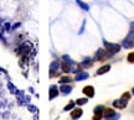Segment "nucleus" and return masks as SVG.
<instances>
[{"instance_id": "nucleus-14", "label": "nucleus", "mask_w": 134, "mask_h": 120, "mask_svg": "<svg viewBox=\"0 0 134 120\" xmlns=\"http://www.w3.org/2000/svg\"><path fill=\"white\" fill-rule=\"evenodd\" d=\"M76 3H77L78 5L81 6V8H82L83 10H88V9H89V6L87 5V4H84L83 1H81V0H76Z\"/></svg>"}, {"instance_id": "nucleus-12", "label": "nucleus", "mask_w": 134, "mask_h": 120, "mask_svg": "<svg viewBox=\"0 0 134 120\" xmlns=\"http://www.w3.org/2000/svg\"><path fill=\"white\" fill-rule=\"evenodd\" d=\"M133 46H134V42L130 39H127V40L123 41V47H125V48H130Z\"/></svg>"}, {"instance_id": "nucleus-10", "label": "nucleus", "mask_w": 134, "mask_h": 120, "mask_svg": "<svg viewBox=\"0 0 134 120\" xmlns=\"http://www.w3.org/2000/svg\"><path fill=\"white\" fill-rule=\"evenodd\" d=\"M111 69V66L109 64H107V66H103V67H100L98 71H97V74L99 76V74H103V73H106V72H108Z\"/></svg>"}, {"instance_id": "nucleus-21", "label": "nucleus", "mask_w": 134, "mask_h": 120, "mask_svg": "<svg viewBox=\"0 0 134 120\" xmlns=\"http://www.w3.org/2000/svg\"><path fill=\"white\" fill-rule=\"evenodd\" d=\"M28 109L29 111H31V113H36L37 111V108L35 105H31V104H28Z\"/></svg>"}, {"instance_id": "nucleus-13", "label": "nucleus", "mask_w": 134, "mask_h": 120, "mask_svg": "<svg viewBox=\"0 0 134 120\" xmlns=\"http://www.w3.org/2000/svg\"><path fill=\"white\" fill-rule=\"evenodd\" d=\"M114 114H116V111H114L113 109H104V118H106V119L113 116Z\"/></svg>"}, {"instance_id": "nucleus-30", "label": "nucleus", "mask_w": 134, "mask_h": 120, "mask_svg": "<svg viewBox=\"0 0 134 120\" xmlns=\"http://www.w3.org/2000/svg\"><path fill=\"white\" fill-rule=\"evenodd\" d=\"M3 116H4V118H8V116H9V113H4V114H3Z\"/></svg>"}, {"instance_id": "nucleus-23", "label": "nucleus", "mask_w": 134, "mask_h": 120, "mask_svg": "<svg viewBox=\"0 0 134 120\" xmlns=\"http://www.w3.org/2000/svg\"><path fill=\"white\" fill-rule=\"evenodd\" d=\"M119 118H120V114H114L113 116H111V118H108L106 120H118Z\"/></svg>"}, {"instance_id": "nucleus-11", "label": "nucleus", "mask_w": 134, "mask_h": 120, "mask_svg": "<svg viewBox=\"0 0 134 120\" xmlns=\"http://www.w3.org/2000/svg\"><path fill=\"white\" fill-rule=\"evenodd\" d=\"M61 92H62V94H70L71 92H72V87L71 86H63L61 87Z\"/></svg>"}, {"instance_id": "nucleus-22", "label": "nucleus", "mask_w": 134, "mask_h": 120, "mask_svg": "<svg viewBox=\"0 0 134 120\" xmlns=\"http://www.w3.org/2000/svg\"><path fill=\"white\" fill-rule=\"evenodd\" d=\"M128 62L134 63V52H132V53L128 55Z\"/></svg>"}, {"instance_id": "nucleus-17", "label": "nucleus", "mask_w": 134, "mask_h": 120, "mask_svg": "<svg viewBox=\"0 0 134 120\" xmlns=\"http://www.w3.org/2000/svg\"><path fill=\"white\" fill-rule=\"evenodd\" d=\"M87 102H88L87 98H82V99H77V100H76V104H77V105H83V104H86Z\"/></svg>"}, {"instance_id": "nucleus-2", "label": "nucleus", "mask_w": 134, "mask_h": 120, "mask_svg": "<svg viewBox=\"0 0 134 120\" xmlns=\"http://www.w3.org/2000/svg\"><path fill=\"white\" fill-rule=\"evenodd\" d=\"M31 48H32L31 43H30V42H25V43H22V45L17 48L16 52L19 53V55H26V53H28Z\"/></svg>"}, {"instance_id": "nucleus-19", "label": "nucleus", "mask_w": 134, "mask_h": 120, "mask_svg": "<svg viewBox=\"0 0 134 120\" xmlns=\"http://www.w3.org/2000/svg\"><path fill=\"white\" fill-rule=\"evenodd\" d=\"M8 88H9V91H10V93H12V94H15L16 93V89H15V87H14V84L12 83H8Z\"/></svg>"}, {"instance_id": "nucleus-16", "label": "nucleus", "mask_w": 134, "mask_h": 120, "mask_svg": "<svg viewBox=\"0 0 134 120\" xmlns=\"http://www.w3.org/2000/svg\"><path fill=\"white\" fill-rule=\"evenodd\" d=\"M71 78L70 77H61V79H60V84H65V83H70L71 82Z\"/></svg>"}, {"instance_id": "nucleus-33", "label": "nucleus", "mask_w": 134, "mask_h": 120, "mask_svg": "<svg viewBox=\"0 0 134 120\" xmlns=\"http://www.w3.org/2000/svg\"><path fill=\"white\" fill-rule=\"evenodd\" d=\"M0 88H1V83H0Z\"/></svg>"}, {"instance_id": "nucleus-26", "label": "nucleus", "mask_w": 134, "mask_h": 120, "mask_svg": "<svg viewBox=\"0 0 134 120\" xmlns=\"http://www.w3.org/2000/svg\"><path fill=\"white\" fill-rule=\"evenodd\" d=\"M4 27H5V30H10V24H5Z\"/></svg>"}, {"instance_id": "nucleus-32", "label": "nucleus", "mask_w": 134, "mask_h": 120, "mask_svg": "<svg viewBox=\"0 0 134 120\" xmlns=\"http://www.w3.org/2000/svg\"><path fill=\"white\" fill-rule=\"evenodd\" d=\"M132 93H133V94H134V88H133V91H132Z\"/></svg>"}, {"instance_id": "nucleus-34", "label": "nucleus", "mask_w": 134, "mask_h": 120, "mask_svg": "<svg viewBox=\"0 0 134 120\" xmlns=\"http://www.w3.org/2000/svg\"><path fill=\"white\" fill-rule=\"evenodd\" d=\"M0 107H1V104H0Z\"/></svg>"}, {"instance_id": "nucleus-1", "label": "nucleus", "mask_w": 134, "mask_h": 120, "mask_svg": "<svg viewBox=\"0 0 134 120\" xmlns=\"http://www.w3.org/2000/svg\"><path fill=\"white\" fill-rule=\"evenodd\" d=\"M104 46H106L107 52H108L109 56H113L114 53H117V52L120 51V46L117 45V43H109V42L104 41Z\"/></svg>"}, {"instance_id": "nucleus-28", "label": "nucleus", "mask_w": 134, "mask_h": 120, "mask_svg": "<svg viewBox=\"0 0 134 120\" xmlns=\"http://www.w3.org/2000/svg\"><path fill=\"white\" fill-rule=\"evenodd\" d=\"M130 31H132V32H134V22L130 25Z\"/></svg>"}, {"instance_id": "nucleus-29", "label": "nucleus", "mask_w": 134, "mask_h": 120, "mask_svg": "<svg viewBox=\"0 0 134 120\" xmlns=\"http://www.w3.org/2000/svg\"><path fill=\"white\" fill-rule=\"evenodd\" d=\"M34 120H39V114H36L34 116Z\"/></svg>"}, {"instance_id": "nucleus-15", "label": "nucleus", "mask_w": 134, "mask_h": 120, "mask_svg": "<svg viewBox=\"0 0 134 120\" xmlns=\"http://www.w3.org/2000/svg\"><path fill=\"white\" fill-rule=\"evenodd\" d=\"M81 66H82V67H89V66H92V61H91L89 58H87V59H84L83 62L81 63Z\"/></svg>"}, {"instance_id": "nucleus-7", "label": "nucleus", "mask_w": 134, "mask_h": 120, "mask_svg": "<svg viewBox=\"0 0 134 120\" xmlns=\"http://www.w3.org/2000/svg\"><path fill=\"white\" fill-rule=\"evenodd\" d=\"M83 93L87 95L88 98H92L93 95H95V88L92 86H87L83 88Z\"/></svg>"}, {"instance_id": "nucleus-6", "label": "nucleus", "mask_w": 134, "mask_h": 120, "mask_svg": "<svg viewBox=\"0 0 134 120\" xmlns=\"http://www.w3.org/2000/svg\"><path fill=\"white\" fill-rule=\"evenodd\" d=\"M82 114H83V110L81 108H77L75 109V110H72V113H71V118H72L73 120H77L79 119L81 116H82Z\"/></svg>"}, {"instance_id": "nucleus-31", "label": "nucleus", "mask_w": 134, "mask_h": 120, "mask_svg": "<svg viewBox=\"0 0 134 120\" xmlns=\"http://www.w3.org/2000/svg\"><path fill=\"white\" fill-rule=\"evenodd\" d=\"M0 72H5L6 73V71H4V69H1V68H0Z\"/></svg>"}, {"instance_id": "nucleus-3", "label": "nucleus", "mask_w": 134, "mask_h": 120, "mask_svg": "<svg viewBox=\"0 0 134 120\" xmlns=\"http://www.w3.org/2000/svg\"><path fill=\"white\" fill-rule=\"evenodd\" d=\"M60 68V63L57 61H53V62L50 64V76L51 77H55L57 76V71Z\"/></svg>"}, {"instance_id": "nucleus-4", "label": "nucleus", "mask_w": 134, "mask_h": 120, "mask_svg": "<svg viewBox=\"0 0 134 120\" xmlns=\"http://www.w3.org/2000/svg\"><path fill=\"white\" fill-rule=\"evenodd\" d=\"M127 103H128V100H125V99H118V100H114L113 102V107H116V108H119V109H124L127 107Z\"/></svg>"}, {"instance_id": "nucleus-5", "label": "nucleus", "mask_w": 134, "mask_h": 120, "mask_svg": "<svg viewBox=\"0 0 134 120\" xmlns=\"http://www.w3.org/2000/svg\"><path fill=\"white\" fill-rule=\"evenodd\" d=\"M108 56H109V55H108V52L106 53L104 50H102V48H100V50H98L97 53H96V59H97V61H102V59H106V57H108Z\"/></svg>"}, {"instance_id": "nucleus-20", "label": "nucleus", "mask_w": 134, "mask_h": 120, "mask_svg": "<svg viewBox=\"0 0 134 120\" xmlns=\"http://www.w3.org/2000/svg\"><path fill=\"white\" fill-rule=\"evenodd\" d=\"M102 111H104V107L103 105H97L95 108V114H97V113H102Z\"/></svg>"}, {"instance_id": "nucleus-8", "label": "nucleus", "mask_w": 134, "mask_h": 120, "mask_svg": "<svg viewBox=\"0 0 134 120\" xmlns=\"http://www.w3.org/2000/svg\"><path fill=\"white\" fill-rule=\"evenodd\" d=\"M58 95V91H57V87L56 86H51V88H50V94H49V99L50 100H52V99H55L56 97Z\"/></svg>"}, {"instance_id": "nucleus-25", "label": "nucleus", "mask_w": 134, "mask_h": 120, "mask_svg": "<svg viewBox=\"0 0 134 120\" xmlns=\"http://www.w3.org/2000/svg\"><path fill=\"white\" fill-rule=\"evenodd\" d=\"M100 119H102V113H97V114H95L93 120H100Z\"/></svg>"}, {"instance_id": "nucleus-18", "label": "nucleus", "mask_w": 134, "mask_h": 120, "mask_svg": "<svg viewBox=\"0 0 134 120\" xmlns=\"http://www.w3.org/2000/svg\"><path fill=\"white\" fill-rule=\"evenodd\" d=\"M75 102H70V103L67 104L66 107H65V108H63V110H65V111H68V110H71V109L73 108V107H75Z\"/></svg>"}, {"instance_id": "nucleus-24", "label": "nucleus", "mask_w": 134, "mask_h": 120, "mask_svg": "<svg viewBox=\"0 0 134 120\" xmlns=\"http://www.w3.org/2000/svg\"><path fill=\"white\" fill-rule=\"evenodd\" d=\"M122 98H123V99H125V100H129V98H130V93H129V92L124 93V94L122 95Z\"/></svg>"}, {"instance_id": "nucleus-27", "label": "nucleus", "mask_w": 134, "mask_h": 120, "mask_svg": "<svg viewBox=\"0 0 134 120\" xmlns=\"http://www.w3.org/2000/svg\"><path fill=\"white\" fill-rule=\"evenodd\" d=\"M19 26H20V24H19V22H17V24H15V25L12 26V30H15V29H16V27H19Z\"/></svg>"}, {"instance_id": "nucleus-9", "label": "nucleus", "mask_w": 134, "mask_h": 120, "mask_svg": "<svg viewBox=\"0 0 134 120\" xmlns=\"http://www.w3.org/2000/svg\"><path fill=\"white\" fill-rule=\"evenodd\" d=\"M88 77H89V74L87 73V72H78L77 74H76V78H75V79L77 80V82H79V80L87 79Z\"/></svg>"}]
</instances>
